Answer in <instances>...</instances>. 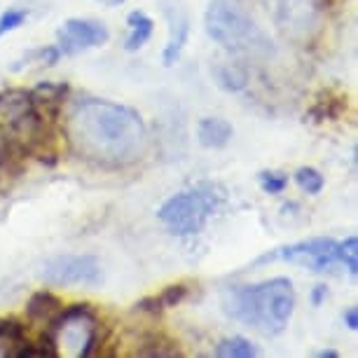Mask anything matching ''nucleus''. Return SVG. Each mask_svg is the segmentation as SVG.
Here are the masks:
<instances>
[{"mask_svg":"<svg viewBox=\"0 0 358 358\" xmlns=\"http://www.w3.org/2000/svg\"><path fill=\"white\" fill-rule=\"evenodd\" d=\"M64 136L76 157L99 169L131 166L148 148V127L138 110L94 96H83L69 106Z\"/></svg>","mask_w":358,"mask_h":358,"instance_id":"nucleus-1","label":"nucleus"},{"mask_svg":"<svg viewBox=\"0 0 358 358\" xmlns=\"http://www.w3.org/2000/svg\"><path fill=\"white\" fill-rule=\"evenodd\" d=\"M222 305L234 321L260 330L262 335H279L293 316L295 288L286 276H276L255 286L229 288Z\"/></svg>","mask_w":358,"mask_h":358,"instance_id":"nucleus-2","label":"nucleus"},{"mask_svg":"<svg viewBox=\"0 0 358 358\" xmlns=\"http://www.w3.org/2000/svg\"><path fill=\"white\" fill-rule=\"evenodd\" d=\"M45 143V115L31 92H0V164L43 155Z\"/></svg>","mask_w":358,"mask_h":358,"instance_id":"nucleus-3","label":"nucleus"},{"mask_svg":"<svg viewBox=\"0 0 358 358\" xmlns=\"http://www.w3.org/2000/svg\"><path fill=\"white\" fill-rule=\"evenodd\" d=\"M204 29L213 43L227 52L267 54L269 38L248 15L241 0H211L204 15Z\"/></svg>","mask_w":358,"mask_h":358,"instance_id":"nucleus-4","label":"nucleus"},{"mask_svg":"<svg viewBox=\"0 0 358 358\" xmlns=\"http://www.w3.org/2000/svg\"><path fill=\"white\" fill-rule=\"evenodd\" d=\"M225 201V192L215 183H199L169 197L159 206L157 218L176 236H194L206 227L208 218Z\"/></svg>","mask_w":358,"mask_h":358,"instance_id":"nucleus-5","label":"nucleus"},{"mask_svg":"<svg viewBox=\"0 0 358 358\" xmlns=\"http://www.w3.org/2000/svg\"><path fill=\"white\" fill-rule=\"evenodd\" d=\"M45 337L57 358H87L99 342V319L90 305L64 307L45 328Z\"/></svg>","mask_w":358,"mask_h":358,"instance_id":"nucleus-6","label":"nucleus"},{"mask_svg":"<svg viewBox=\"0 0 358 358\" xmlns=\"http://www.w3.org/2000/svg\"><path fill=\"white\" fill-rule=\"evenodd\" d=\"M297 262V265H307L312 272H326L337 262V241L330 236H314V239L297 241L290 246H279L274 251H267L253 260V267L267 265V262Z\"/></svg>","mask_w":358,"mask_h":358,"instance_id":"nucleus-7","label":"nucleus"},{"mask_svg":"<svg viewBox=\"0 0 358 358\" xmlns=\"http://www.w3.org/2000/svg\"><path fill=\"white\" fill-rule=\"evenodd\" d=\"M47 286H85L94 288L103 283V267L96 255H57L43 267Z\"/></svg>","mask_w":358,"mask_h":358,"instance_id":"nucleus-8","label":"nucleus"},{"mask_svg":"<svg viewBox=\"0 0 358 358\" xmlns=\"http://www.w3.org/2000/svg\"><path fill=\"white\" fill-rule=\"evenodd\" d=\"M110 33L101 22L96 19H66L62 24V29L57 31V47L62 52V57H73V54H80L85 50H92V47H101L108 43Z\"/></svg>","mask_w":358,"mask_h":358,"instance_id":"nucleus-9","label":"nucleus"},{"mask_svg":"<svg viewBox=\"0 0 358 358\" xmlns=\"http://www.w3.org/2000/svg\"><path fill=\"white\" fill-rule=\"evenodd\" d=\"M162 12H164L169 22V38L162 52V62L166 69H171L173 64H178L180 54H183L187 38H190V17H187L185 8H180L173 0H162Z\"/></svg>","mask_w":358,"mask_h":358,"instance_id":"nucleus-10","label":"nucleus"},{"mask_svg":"<svg viewBox=\"0 0 358 358\" xmlns=\"http://www.w3.org/2000/svg\"><path fill=\"white\" fill-rule=\"evenodd\" d=\"M234 136V129L227 120L222 117H204L197 127V138L199 143L208 148V150H220L225 148Z\"/></svg>","mask_w":358,"mask_h":358,"instance_id":"nucleus-11","label":"nucleus"},{"mask_svg":"<svg viewBox=\"0 0 358 358\" xmlns=\"http://www.w3.org/2000/svg\"><path fill=\"white\" fill-rule=\"evenodd\" d=\"M62 309H64V305L57 295H52L50 290H40V293H36L29 300V305H26V314H29V319L36 323V326L47 328L54 316L62 312Z\"/></svg>","mask_w":358,"mask_h":358,"instance_id":"nucleus-12","label":"nucleus"},{"mask_svg":"<svg viewBox=\"0 0 358 358\" xmlns=\"http://www.w3.org/2000/svg\"><path fill=\"white\" fill-rule=\"evenodd\" d=\"M26 344L24 326L15 319H0V358H22Z\"/></svg>","mask_w":358,"mask_h":358,"instance_id":"nucleus-13","label":"nucleus"},{"mask_svg":"<svg viewBox=\"0 0 358 358\" xmlns=\"http://www.w3.org/2000/svg\"><path fill=\"white\" fill-rule=\"evenodd\" d=\"M31 96L40 108V113H47L50 117H57L59 108L64 106L66 96H69V85L66 83H40L36 90H31Z\"/></svg>","mask_w":358,"mask_h":358,"instance_id":"nucleus-14","label":"nucleus"},{"mask_svg":"<svg viewBox=\"0 0 358 358\" xmlns=\"http://www.w3.org/2000/svg\"><path fill=\"white\" fill-rule=\"evenodd\" d=\"M127 26H129V36H127V40H124V50L127 52H138L141 47L152 38L155 22L145 15V12L134 10L127 15Z\"/></svg>","mask_w":358,"mask_h":358,"instance_id":"nucleus-15","label":"nucleus"},{"mask_svg":"<svg viewBox=\"0 0 358 358\" xmlns=\"http://www.w3.org/2000/svg\"><path fill=\"white\" fill-rule=\"evenodd\" d=\"M213 80L225 92H241L248 85V71L241 64H215Z\"/></svg>","mask_w":358,"mask_h":358,"instance_id":"nucleus-16","label":"nucleus"},{"mask_svg":"<svg viewBox=\"0 0 358 358\" xmlns=\"http://www.w3.org/2000/svg\"><path fill=\"white\" fill-rule=\"evenodd\" d=\"M218 358H253L258 356V347L246 340L241 335H234V337H225L215 344V351H213Z\"/></svg>","mask_w":358,"mask_h":358,"instance_id":"nucleus-17","label":"nucleus"},{"mask_svg":"<svg viewBox=\"0 0 358 358\" xmlns=\"http://www.w3.org/2000/svg\"><path fill=\"white\" fill-rule=\"evenodd\" d=\"M295 183L302 192L321 194V190L326 187V178H323L321 171H316L314 166H300L295 171Z\"/></svg>","mask_w":358,"mask_h":358,"instance_id":"nucleus-18","label":"nucleus"},{"mask_svg":"<svg viewBox=\"0 0 358 358\" xmlns=\"http://www.w3.org/2000/svg\"><path fill=\"white\" fill-rule=\"evenodd\" d=\"M337 262L344 265V269L356 276L358 274V239L347 236L344 241H337Z\"/></svg>","mask_w":358,"mask_h":358,"instance_id":"nucleus-19","label":"nucleus"},{"mask_svg":"<svg viewBox=\"0 0 358 358\" xmlns=\"http://www.w3.org/2000/svg\"><path fill=\"white\" fill-rule=\"evenodd\" d=\"M62 59V52H59V47L57 45H47V47H40V50L36 52H31V54H26L24 57V62L15 66V71L22 69L24 64H45V66H54Z\"/></svg>","mask_w":358,"mask_h":358,"instance_id":"nucleus-20","label":"nucleus"},{"mask_svg":"<svg viewBox=\"0 0 358 358\" xmlns=\"http://www.w3.org/2000/svg\"><path fill=\"white\" fill-rule=\"evenodd\" d=\"M258 183L262 187V192L281 194L288 187V176L281 173V171H260L258 173Z\"/></svg>","mask_w":358,"mask_h":358,"instance_id":"nucleus-21","label":"nucleus"},{"mask_svg":"<svg viewBox=\"0 0 358 358\" xmlns=\"http://www.w3.org/2000/svg\"><path fill=\"white\" fill-rule=\"evenodd\" d=\"M26 19H29V10H24V8L5 10L3 15H0V38L8 36V33H12V31H17Z\"/></svg>","mask_w":358,"mask_h":358,"instance_id":"nucleus-22","label":"nucleus"},{"mask_svg":"<svg viewBox=\"0 0 358 358\" xmlns=\"http://www.w3.org/2000/svg\"><path fill=\"white\" fill-rule=\"evenodd\" d=\"M187 295H190V288H187L185 283H176V286H169L162 290L157 297H159V305L169 309V307H178L180 302H185Z\"/></svg>","mask_w":358,"mask_h":358,"instance_id":"nucleus-23","label":"nucleus"},{"mask_svg":"<svg viewBox=\"0 0 358 358\" xmlns=\"http://www.w3.org/2000/svg\"><path fill=\"white\" fill-rule=\"evenodd\" d=\"M136 309H138V312L155 314V316L164 312V307L159 305V297H157V295H155V297H143L141 302H136Z\"/></svg>","mask_w":358,"mask_h":358,"instance_id":"nucleus-24","label":"nucleus"},{"mask_svg":"<svg viewBox=\"0 0 358 358\" xmlns=\"http://www.w3.org/2000/svg\"><path fill=\"white\" fill-rule=\"evenodd\" d=\"M342 321H344V326H347L349 330H356V328H358V309H356V307L344 309Z\"/></svg>","mask_w":358,"mask_h":358,"instance_id":"nucleus-25","label":"nucleus"},{"mask_svg":"<svg viewBox=\"0 0 358 358\" xmlns=\"http://www.w3.org/2000/svg\"><path fill=\"white\" fill-rule=\"evenodd\" d=\"M328 297V288L323 286V283H319V286H314V290H312V305L314 307H319L323 300Z\"/></svg>","mask_w":358,"mask_h":358,"instance_id":"nucleus-26","label":"nucleus"},{"mask_svg":"<svg viewBox=\"0 0 358 358\" xmlns=\"http://www.w3.org/2000/svg\"><path fill=\"white\" fill-rule=\"evenodd\" d=\"M96 3H101L103 8H117V5H124L127 0H96Z\"/></svg>","mask_w":358,"mask_h":358,"instance_id":"nucleus-27","label":"nucleus"},{"mask_svg":"<svg viewBox=\"0 0 358 358\" xmlns=\"http://www.w3.org/2000/svg\"><path fill=\"white\" fill-rule=\"evenodd\" d=\"M316 356H319V358H337L340 354H337L335 349H323V351H319V354H316Z\"/></svg>","mask_w":358,"mask_h":358,"instance_id":"nucleus-28","label":"nucleus"}]
</instances>
